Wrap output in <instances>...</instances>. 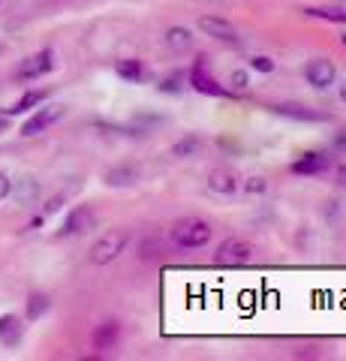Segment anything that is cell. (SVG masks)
Masks as SVG:
<instances>
[{"instance_id":"obj_31","label":"cell","mask_w":346,"mask_h":361,"mask_svg":"<svg viewBox=\"0 0 346 361\" xmlns=\"http://www.w3.org/2000/svg\"><path fill=\"white\" fill-rule=\"evenodd\" d=\"M4 130H6V121H4V118H0V133H4Z\"/></svg>"},{"instance_id":"obj_11","label":"cell","mask_w":346,"mask_h":361,"mask_svg":"<svg viewBox=\"0 0 346 361\" xmlns=\"http://www.w3.org/2000/svg\"><path fill=\"white\" fill-rule=\"evenodd\" d=\"M277 115H283V118H292V121H328L326 111H316V109H310V106H301V103H277L274 106Z\"/></svg>"},{"instance_id":"obj_9","label":"cell","mask_w":346,"mask_h":361,"mask_svg":"<svg viewBox=\"0 0 346 361\" xmlns=\"http://www.w3.org/2000/svg\"><path fill=\"white\" fill-rule=\"evenodd\" d=\"M94 226H97V214L87 205H79V208H73L70 217L63 220L61 235H85V232H91Z\"/></svg>"},{"instance_id":"obj_30","label":"cell","mask_w":346,"mask_h":361,"mask_svg":"<svg viewBox=\"0 0 346 361\" xmlns=\"http://www.w3.org/2000/svg\"><path fill=\"white\" fill-rule=\"evenodd\" d=\"M338 145H340V148H346V135H338Z\"/></svg>"},{"instance_id":"obj_12","label":"cell","mask_w":346,"mask_h":361,"mask_svg":"<svg viewBox=\"0 0 346 361\" xmlns=\"http://www.w3.org/2000/svg\"><path fill=\"white\" fill-rule=\"evenodd\" d=\"M21 337H25V325H21L18 316L16 313L0 316V343L4 346H18Z\"/></svg>"},{"instance_id":"obj_16","label":"cell","mask_w":346,"mask_h":361,"mask_svg":"<svg viewBox=\"0 0 346 361\" xmlns=\"http://www.w3.org/2000/svg\"><path fill=\"white\" fill-rule=\"evenodd\" d=\"M166 45H169L172 51L184 54V51L193 49V33H190L187 27H169L166 30Z\"/></svg>"},{"instance_id":"obj_27","label":"cell","mask_w":346,"mask_h":361,"mask_svg":"<svg viewBox=\"0 0 346 361\" xmlns=\"http://www.w3.org/2000/svg\"><path fill=\"white\" fill-rule=\"evenodd\" d=\"M247 190H250V193H265V178H250Z\"/></svg>"},{"instance_id":"obj_6","label":"cell","mask_w":346,"mask_h":361,"mask_svg":"<svg viewBox=\"0 0 346 361\" xmlns=\"http://www.w3.org/2000/svg\"><path fill=\"white\" fill-rule=\"evenodd\" d=\"M190 85H193L199 94H208V97H229V87H223L220 82L211 73H205V63L202 58L196 61V66L190 70Z\"/></svg>"},{"instance_id":"obj_20","label":"cell","mask_w":346,"mask_h":361,"mask_svg":"<svg viewBox=\"0 0 346 361\" xmlns=\"http://www.w3.org/2000/svg\"><path fill=\"white\" fill-rule=\"evenodd\" d=\"M49 307H51V301H49V295H30L27 298V319L33 322V319H39V316H46L49 313Z\"/></svg>"},{"instance_id":"obj_29","label":"cell","mask_w":346,"mask_h":361,"mask_svg":"<svg viewBox=\"0 0 346 361\" xmlns=\"http://www.w3.org/2000/svg\"><path fill=\"white\" fill-rule=\"evenodd\" d=\"M340 97H343V103H346V82H340Z\"/></svg>"},{"instance_id":"obj_33","label":"cell","mask_w":346,"mask_h":361,"mask_svg":"<svg viewBox=\"0 0 346 361\" xmlns=\"http://www.w3.org/2000/svg\"><path fill=\"white\" fill-rule=\"evenodd\" d=\"M343 45H346V37H343Z\"/></svg>"},{"instance_id":"obj_26","label":"cell","mask_w":346,"mask_h":361,"mask_svg":"<svg viewBox=\"0 0 346 361\" xmlns=\"http://www.w3.org/2000/svg\"><path fill=\"white\" fill-rule=\"evenodd\" d=\"M9 193H13V180H9L4 172H0V202H4Z\"/></svg>"},{"instance_id":"obj_13","label":"cell","mask_w":346,"mask_h":361,"mask_svg":"<svg viewBox=\"0 0 346 361\" xmlns=\"http://www.w3.org/2000/svg\"><path fill=\"white\" fill-rule=\"evenodd\" d=\"M115 73L124 78V82H130V85H139V82H144V78H148V70H144V63H142V61H132V58L118 61V63H115Z\"/></svg>"},{"instance_id":"obj_34","label":"cell","mask_w":346,"mask_h":361,"mask_svg":"<svg viewBox=\"0 0 346 361\" xmlns=\"http://www.w3.org/2000/svg\"><path fill=\"white\" fill-rule=\"evenodd\" d=\"M0 4H4V0H0Z\"/></svg>"},{"instance_id":"obj_22","label":"cell","mask_w":346,"mask_h":361,"mask_svg":"<svg viewBox=\"0 0 346 361\" xmlns=\"http://www.w3.org/2000/svg\"><path fill=\"white\" fill-rule=\"evenodd\" d=\"M39 193V184L33 178H21L18 184H16V199L18 202H30V199H37Z\"/></svg>"},{"instance_id":"obj_24","label":"cell","mask_w":346,"mask_h":361,"mask_svg":"<svg viewBox=\"0 0 346 361\" xmlns=\"http://www.w3.org/2000/svg\"><path fill=\"white\" fill-rule=\"evenodd\" d=\"M250 66H253V70H259V73H271L274 70L271 58H265V54H256V58L250 61Z\"/></svg>"},{"instance_id":"obj_28","label":"cell","mask_w":346,"mask_h":361,"mask_svg":"<svg viewBox=\"0 0 346 361\" xmlns=\"http://www.w3.org/2000/svg\"><path fill=\"white\" fill-rule=\"evenodd\" d=\"M61 205H63V199H61V196H54V199L49 202V205L42 208V214H54V211H61Z\"/></svg>"},{"instance_id":"obj_14","label":"cell","mask_w":346,"mask_h":361,"mask_svg":"<svg viewBox=\"0 0 346 361\" xmlns=\"http://www.w3.org/2000/svg\"><path fill=\"white\" fill-rule=\"evenodd\" d=\"M208 187L214 190V193H235L238 178L232 175L229 169H214V172H208Z\"/></svg>"},{"instance_id":"obj_25","label":"cell","mask_w":346,"mask_h":361,"mask_svg":"<svg viewBox=\"0 0 346 361\" xmlns=\"http://www.w3.org/2000/svg\"><path fill=\"white\" fill-rule=\"evenodd\" d=\"M229 85L238 87V90H244V87L250 85V78H247V73H244V70H235V73H232V78H229Z\"/></svg>"},{"instance_id":"obj_3","label":"cell","mask_w":346,"mask_h":361,"mask_svg":"<svg viewBox=\"0 0 346 361\" xmlns=\"http://www.w3.org/2000/svg\"><path fill=\"white\" fill-rule=\"evenodd\" d=\"M127 247V232H106L94 247H91V262L94 265H109L111 259H118Z\"/></svg>"},{"instance_id":"obj_10","label":"cell","mask_w":346,"mask_h":361,"mask_svg":"<svg viewBox=\"0 0 346 361\" xmlns=\"http://www.w3.org/2000/svg\"><path fill=\"white\" fill-rule=\"evenodd\" d=\"M328 169H331V157L322 154V151H310V154L301 157V160L292 163V172L295 175H304V178H310V175H326Z\"/></svg>"},{"instance_id":"obj_23","label":"cell","mask_w":346,"mask_h":361,"mask_svg":"<svg viewBox=\"0 0 346 361\" xmlns=\"http://www.w3.org/2000/svg\"><path fill=\"white\" fill-rule=\"evenodd\" d=\"M181 82H184V75L178 73V75H172V78H166V82L160 85V90H166V94H178V90H181Z\"/></svg>"},{"instance_id":"obj_5","label":"cell","mask_w":346,"mask_h":361,"mask_svg":"<svg viewBox=\"0 0 346 361\" xmlns=\"http://www.w3.org/2000/svg\"><path fill=\"white\" fill-rule=\"evenodd\" d=\"M304 78L316 90H326V87H331L334 82H338V70H334V63L328 58H314L304 66Z\"/></svg>"},{"instance_id":"obj_18","label":"cell","mask_w":346,"mask_h":361,"mask_svg":"<svg viewBox=\"0 0 346 361\" xmlns=\"http://www.w3.org/2000/svg\"><path fill=\"white\" fill-rule=\"evenodd\" d=\"M136 178H139V172L132 166H118V169H109V172H106V184L109 187H127Z\"/></svg>"},{"instance_id":"obj_17","label":"cell","mask_w":346,"mask_h":361,"mask_svg":"<svg viewBox=\"0 0 346 361\" xmlns=\"http://www.w3.org/2000/svg\"><path fill=\"white\" fill-rule=\"evenodd\" d=\"M301 13L310 18H326V21H334V25H346V9L340 6H304Z\"/></svg>"},{"instance_id":"obj_15","label":"cell","mask_w":346,"mask_h":361,"mask_svg":"<svg viewBox=\"0 0 346 361\" xmlns=\"http://www.w3.org/2000/svg\"><path fill=\"white\" fill-rule=\"evenodd\" d=\"M121 341V325L118 322H103L94 331V349H111Z\"/></svg>"},{"instance_id":"obj_7","label":"cell","mask_w":346,"mask_h":361,"mask_svg":"<svg viewBox=\"0 0 346 361\" xmlns=\"http://www.w3.org/2000/svg\"><path fill=\"white\" fill-rule=\"evenodd\" d=\"M199 30H202V33H208V37H214V39H220V42L241 45L238 30L232 27L226 18H217V16H202V18H199Z\"/></svg>"},{"instance_id":"obj_2","label":"cell","mask_w":346,"mask_h":361,"mask_svg":"<svg viewBox=\"0 0 346 361\" xmlns=\"http://www.w3.org/2000/svg\"><path fill=\"white\" fill-rule=\"evenodd\" d=\"M51 70H54V51L42 49L16 66V78L18 82H33V78H39V75H49Z\"/></svg>"},{"instance_id":"obj_8","label":"cell","mask_w":346,"mask_h":361,"mask_svg":"<svg viewBox=\"0 0 346 361\" xmlns=\"http://www.w3.org/2000/svg\"><path fill=\"white\" fill-rule=\"evenodd\" d=\"M63 118V106H46V109H39V111H33V115L25 121V127H21V135H39L42 130H49L54 121H61Z\"/></svg>"},{"instance_id":"obj_21","label":"cell","mask_w":346,"mask_h":361,"mask_svg":"<svg viewBox=\"0 0 346 361\" xmlns=\"http://www.w3.org/2000/svg\"><path fill=\"white\" fill-rule=\"evenodd\" d=\"M199 148H202V139H199V135H187V139L175 142L172 154H175V157H193Z\"/></svg>"},{"instance_id":"obj_4","label":"cell","mask_w":346,"mask_h":361,"mask_svg":"<svg viewBox=\"0 0 346 361\" xmlns=\"http://www.w3.org/2000/svg\"><path fill=\"white\" fill-rule=\"evenodd\" d=\"M250 259H253V247L241 238H226L214 253L217 265H247Z\"/></svg>"},{"instance_id":"obj_1","label":"cell","mask_w":346,"mask_h":361,"mask_svg":"<svg viewBox=\"0 0 346 361\" xmlns=\"http://www.w3.org/2000/svg\"><path fill=\"white\" fill-rule=\"evenodd\" d=\"M211 235H214L211 223L199 220V217H187L181 223H175L172 241H175V247H181V250H199V247H205L211 241Z\"/></svg>"},{"instance_id":"obj_19","label":"cell","mask_w":346,"mask_h":361,"mask_svg":"<svg viewBox=\"0 0 346 361\" xmlns=\"http://www.w3.org/2000/svg\"><path fill=\"white\" fill-rule=\"evenodd\" d=\"M42 99H46V90H27V94L21 97L16 106H9L6 111H9V115H21V111H30L33 106H39Z\"/></svg>"},{"instance_id":"obj_32","label":"cell","mask_w":346,"mask_h":361,"mask_svg":"<svg viewBox=\"0 0 346 361\" xmlns=\"http://www.w3.org/2000/svg\"><path fill=\"white\" fill-rule=\"evenodd\" d=\"M340 178H343V184H346V169H340Z\"/></svg>"}]
</instances>
